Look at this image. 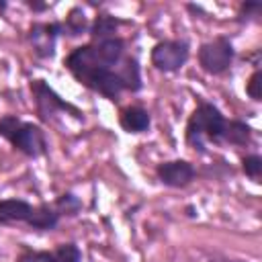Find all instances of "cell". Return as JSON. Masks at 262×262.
<instances>
[{
    "label": "cell",
    "instance_id": "1",
    "mask_svg": "<svg viewBox=\"0 0 262 262\" xmlns=\"http://www.w3.org/2000/svg\"><path fill=\"white\" fill-rule=\"evenodd\" d=\"M123 59L125 41L121 37H113L72 49L63 59V66L82 86L117 102L125 92V84L117 72Z\"/></svg>",
    "mask_w": 262,
    "mask_h": 262
},
{
    "label": "cell",
    "instance_id": "2",
    "mask_svg": "<svg viewBox=\"0 0 262 262\" xmlns=\"http://www.w3.org/2000/svg\"><path fill=\"white\" fill-rule=\"evenodd\" d=\"M225 121L227 119L215 104L199 100L186 123V143L201 154L207 149V143H223Z\"/></svg>",
    "mask_w": 262,
    "mask_h": 262
},
{
    "label": "cell",
    "instance_id": "3",
    "mask_svg": "<svg viewBox=\"0 0 262 262\" xmlns=\"http://www.w3.org/2000/svg\"><path fill=\"white\" fill-rule=\"evenodd\" d=\"M59 213L49 205H31L23 199H4L0 201V223H25L39 231H51L59 223Z\"/></svg>",
    "mask_w": 262,
    "mask_h": 262
},
{
    "label": "cell",
    "instance_id": "4",
    "mask_svg": "<svg viewBox=\"0 0 262 262\" xmlns=\"http://www.w3.org/2000/svg\"><path fill=\"white\" fill-rule=\"evenodd\" d=\"M0 135L20 154L29 158H39L47 151L45 131L29 121L18 119L16 115H4L0 119Z\"/></svg>",
    "mask_w": 262,
    "mask_h": 262
},
{
    "label": "cell",
    "instance_id": "5",
    "mask_svg": "<svg viewBox=\"0 0 262 262\" xmlns=\"http://www.w3.org/2000/svg\"><path fill=\"white\" fill-rule=\"evenodd\" d=\"M31 92H33V98H35V108H37V115L41 121L49 123L55 119V115L59 113H72V117L76 119H84L82 111L78 106H74L72 102L63 100L45 80H33L31 82Z\"/></svg>",
    "mask_w": 262,
    "mask_h": 262
},
{
    "label": "cell",
    "instance_id": "6",
    "mask_svg": "<svg viewBox=\"0 0 262 262\" xmlns=\"http://www.w3.org/2000/svg\"><path fill=\"white\" fill-rule=\"evenodd\" d=\"M233 57H235V49L227 37H217L199 47V63L211 76L225 74L231 68Z\"/></svg>",
    "mask_w": 262,
    "mask_h": 262
},
{
    "label": "cell",
    "instance_id": "7",
    "mask_svg": "<svg viewBox=\"0 0 262 262\" xmlns=\"http://www.w3.org/2000/svg\"><path fill=\"white\" fill-rule=\"evenodd\" d=\"M190 55V47L182 39H164L151 47V66L164 74L178 72Z\"/></svg>",
    "mask_w": 262,
    "mask_h": 262
},
{
    "label": "cell",
    "instance_id": "8",
    "mask_svg": "<svg viewBox=\"0 0 262 262\" xmlns=\"http://www.w3.org/2000/svg\"><path fill=\"white\" fill-rule=\"evenodd\" d=\"M61 35V23L51 20V23H33L29 29V43L35 51L37 57L47 59L53 57L55 53V43L57 37Z\"/></svg>",
    "mask_w": 262,
    "mask_h": 262
},
{
    "label": "cell",
    "instance_id": "9",
    "mask_svg": "<svg viewBox=\"0 0 262 262\" xmlns=\"http://www.w3.org/2000/svg\"><path fill=\"white\" fill-rule=\"evenodd\" d=\"M156 176L162 184L170 188H182L194 180L196 170L186 160H170V162H162L156 168Z\"/></svg>",
    "mask_w": 262,
    "mask_h": 262
},
{
    "label": "cell",
    "instance_id": "10",
    "mask_svg": "<svg viewBox=\"0 0 262 262\" xmlns=\"http://www.w3.org/2000/svg\"><path fill=\"white\" fill-rule=\"evenodd\" d=\"M16 262H82V252L76 244H59L53 252L47 250H29L25 248Z\"/></svg>",
    "mask_w": 262,
    "mask_h": 262
},
{
    "label": "cell",
    "instance_id": "11",
    "mask_svg": "<svg viewBox=\"0 0 262 262\" xmlns=\"http://www.w3.org/2000/svg\"><path fill=\"white\" fill-rule=\"evenodd\" d=\"M123 131L127 133H143L149 129V123H151V117L145 108L141 106H127L123 113H121V119H119Z\"/></svg>",
    "mask_w": 262,
    "mask_h": 262
},
{
    "label": "cell",
    "instance_id": "12",
    "mask_svg": "<svg viewBox=\"0 0 262 262\" xmlns=\"http://www.w3.org/2000/svg\"><path fill=\"white\" fill-rule=\"evenodd\" d=\"M121 25H123V23H121L117 16L102 12V14H98V16L94 18V23L90 25L88 33H90L92 41H104V39L117 37V31H119Z\"/></svg>",
    "mask_w": 262,
    "mask_h": 262
},
{
    "label": "cell",
    "instance_id": "13",
    "mask_svg": "<svg viewBox=\"0 0 262 262\" xmlns=\"http://www.w3.org/2000/svg\"><path fill=\"white\" fill-rule=\"evenodd\" d=\"M119 78L125 84V90L129 92H139L143 82H141V70H139V61L131 55H125V59L121 61V66L117 68Z\"/></svg>",
    "mask_w": 262,
    "mask_h": 262
},
{
    "label": "cell",
    "instance_id": "14",
    "mask_svg": "<svg viewBox=\"0 0 262 262\" xmlns=\"http://www.w3.org/2000/svg\"><path fill=\"white\" fill-rule=\"evenodd\" d=\"M252 141V127L246 125L244 121H225V131H223V143L231 145H248Z\"/></svg>",
    "mask_w": 262,
    "mask_h": 262
},
{
    "label": "cell",
    "instance_id": "15",
    "mask_svg": "<svg viewBox=\"0 0 262 262\" xmlns=\"http://www.w3.org/2000/svg\"><path fill=\"white\" fill-rule=\"evenodd\" d=\"M88 29H90V23L80 6H74L68 12L66 20L61 23V35H68V37H78V35L86 33Z\"/></svg>",
    "mask_w": 262,
    "mask_h": 262
},
{
    "label": "cell",
    "instance_id": "16",
    "mask_svg": "<svg viewBox=\"0 0 262 262\" xmlns=\"http://www.w3.org/2000/svg\"><path fill=\"white\" fill-rule=\"evenodd\" d=\"M55 209H57L59 215H76V213L82 209V201H80L76 194L66 192V194H61V196L55 201Z\"/></svg>",
    "mask_w": 262,
    "mask_h": 262
},
{
    "label": "cell",
    "instance_id": "17",
    "mask_svg": "<svg viewBox=\"0 0 262 262\" xmlns=\"http://www.w3.org/2000/svg\"><path fill=\"white\" fill-rule=\"evenodd\" d=\"M242 170L246 172V176H250L252 180H258L262 176V158L258 154H250L242 160Z\"/></svg>",
    "mask_w": 262,
    "mask_h": 262
},
{
    "label": "cell",
    "instance_id": "18",
    "mask_svg": "<svg viewBox=\"0 0 262 262\" xmlns=\"http://www.w3.org/2000/svg\"><path fill=\"white\" fill-rule=\"evenodd\" d=\"M246 92H248V96H250L252 100H256V102L262 100V72H260V70H256V72L248 78Z\"/></svg>",
    "mask_w": 262,
    "mask_h": 262
},
{
    "label": "cell",
    "instance_id": "19",
    "mask_svg": "<svg viewBox=\"0 0 262 262\" xmlns=\"http://www.w3.org/2000/svg\"><path fill=\"white\" fill-rule=\"evenodd\" d=\"M260 10H262V4H258V2H244L242 8H239V20L250 18V16H256Z\"/></svg>",
    "mask_w": 262,
    "mask_h": 262
},
{
    "label": "cell",
    "instance_id": "20",
    "mask_svg": "<svg viewBox=\"0 0 262 262\" xmlns=\"http://www.w3.org/2000/svg\"><path fill=\"white\" fill-rule=\"evenodd\" d=\"M27 6H29L33 12H43V10L49 8V4H45V2H37V0H27Z\"/></svg>",
    "mask_w": 262,
    "mask_h": 262
},
{
    "label": "cell",
    "instance_id": "21",
    "mask_svg": "<svg viewBox=\"0 0 262 262\" xmlns=\"http://www.w3.org/2000/svg\"><path fill=\"white\" fill-rule=\"evenodd\" d=\"M209 262H242V260H233V258H227V256H219V258H211Z\"/></svg>",
    "mask_w": 262,
    "mask_h": 262
},
{
    "label": "cell",
    "instance_id": "22",
    "mask_svg": "<svg viewBox=\"0 0 262 262\" xmlns=\"http://www.w3.org/2000/svg\"><path fill=\"white\" fill-rule=\"evenodd\" d=\"M6 6H8L6 2H0V12H2V10H6Z\"/></svg>",
    "mask_w": 262,
    "mask_h": 262
}]
</instances>
